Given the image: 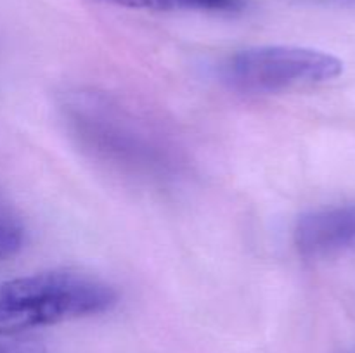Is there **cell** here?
Listing matches in <instances>:
<instances>
[{"mask_svg":"<svg viewBox=\"0 0 355 353\" xmlns=\"http://www.w3.org/2000/svg\"><path fill=\"white\" fill-rule=\"evenodd\" d=\"M62 120L94 158L134 176L166 180L184 168L182 151L156 121L110 93L68 92Z\"/></svg>","mask_w":355,"mask_h":353,"instance_id":"6da1fadb","label":"cell"},{"mask_svg":"<svg viewBox=\"0 0 355 353\" xmlns=\"http://www.w3.org/2000/svg\"><path fill=\"white\" fill-rule=\"evenodd\" d=\"M118 291L76 270H51L0 282V336L110 311Z\"/></svg>","mask_w":355,"mask_h":353,"instance_id":"7a4b0ae2","label":"cell"},{"mask_svg":"<svg viewBox=\"0 0 355 353\" xmlns=\"http://www.w3.org/2000/svg\"><path fill=\"white\" fill-rule=\"evenodd\" d=\"M333 54L295 45L250 47L229 55L220 66L222 82L243 93H276L329 82L342 75Z\"/></svg>","mask_w":355,"mask_h":353,"instance_id":"3957f363","label":"cell"},{"mask_svg":"<svg viewBox=\"0 0 355 353\" xmlns=\"http://www.w3.org/2000/svg\"><path fill=\"white\" fill-rule=\"evenodd\" d=\"M293 241L305 258H326L355 248V204H336L302 215Z\"/></svg>","mask_w":355,"mask_h":353,"instance_id":"277c9868","label":"cell"},{"mask_svg":"<svg viewBox=\"0 0 355 353\" xmlns=\"http://www.w3.org/2000/svg\"><path fill=\"white\" fill-rule=\"evenodd\" d=\"M128 9L158 10V12H175V10H198V12H236L245 6L243 0H101Z\"/></svg>","mask_w":355,"mask_h":353,"instance_id":"5b68a950","label":"cell"},{"mask_svg":"<svg viewBox=\"0 0 355 353\" xmlns=\"http://www.w3.org/2000/svg\"><path fill=\"white\" fill-rule=\"evenodd\" d=\"M23 246V232L16 225L0 221V262L16 255Z\"/></svg>","mask_w":355,"mask_h":353,"instance_id":"8992f818","label":"cell"},{"mask_svg":"<svg viewBox=\"0 0 355 353\" xmlns=\"http://www.w3.org/2000/svg\"><path fill=\"white\" fill-rule=\"evenodd\" d=\"M0 353H40V350H38L37 346L21 345V346H16V348L0 350Z\"/></svg>","mask_w":355,"mask_h":353,"instance_id":"52a82bcc","label":"cell"},{"mask_svg":"<svg viewBox=\"0 0 355 353\" xmlns=\"http://www.w3.org/2000/svg\"><path fill=\"white\" fill-rule=\"evenodd\" d=\"M354 353H355V352H354Z\"/></svg>","mask_w":355,"mask_h":353,"instance_id":"ba28073f","label":"cell"}]
</instances>
